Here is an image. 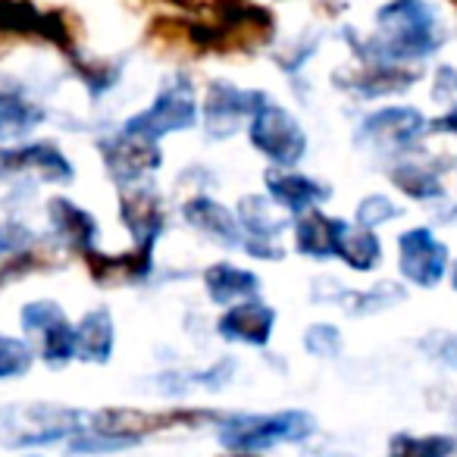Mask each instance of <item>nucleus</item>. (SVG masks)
<instances>
[{"label":"nucleus","mask_w":457,"mask_h":457,"mask_svg":"<svg viewBox=\"0 0 457 457\" xmlns=\"http://www.w3.org/2000/svg\"><path fill=\"white\" fill-rule=\"evenodd\" d=\"M270 97L263 91H245L232 82H213L204 97V126L210 138H228L245 120L257 113Z\"/></svg>","instance_id":"7"},{"label":"nucleus","mask_w":457,"mask_h":457,"mask_svg":"<svg viewBox=\"0 0 457 457\" xmlns=\"http://www.w3.org/2000/svg\"><path fill=\"white\" fill-rule=\"evenodd\" d=\"M185 220H188V226H195L197 232L210 236L213 242L226 245V248H236L238 245V220L228 213L226 207L210 201V197H195V201L185 204Z\"/></svg>","instance_id":"18"},{"label":"nucleus","mask_w":457,"mask_h":457,"mask_svg":"<svg viewBox=\"0 0 457 457\" xmlns=\"http://www.w3.org/2000/svg\"><path fill=\"white\" fill-rule=\"evenodd\" d=\"M454 288H457V267H454Z\"/></svg>","instance_id":"32"},{"label":"nucleus","mask_w":457,"mask_h":457,"mask_svg":"<svg viewBox=\"0 0 457 457\" xmlns=\"http://www.w3.org/2000/svg\"><path fill=\"white\" fill-rule=\"evenodd\" d=\"M197 122V97H195V85L188 79H176L170 82L147 110H141L138 116L126 122L120 132L126 135H138L147 141H160L170 132H185Z\"/></svg>","instance_id":"4"},{"label":"nucleus","mask_w":457,"mask_h":457,"mask_svg":"<svg viewBox=\"0 0 457 457\" xmlns=\"http://www.w3.org/2000/svg\"><path fill=\"white\" fill-rule=\"evenodd\" d=\"M113 317L107 311H91L82 323L76 326V342H79V354L88 363H107L113 354Z\"/></svg>","instance_id":"21"},{"label":"nucleus","mask_w":457,"mask_h":457,"mask_svg":"<svg viewBox=\"0 0 457 457\" xmlns=\"http://www.w3.org/2000/svg\"><path fill=\"white\" fill-rule=\"evenodd\" d=\"M45 120V110L29 101L22 91L0 85V138H22Z\"/></svg>","instance_id":"19"},{"label":"nucleus","mask_w":457,"mask_h":457,"mask_svg":"<svg viewBox=\"0 0 457 457\" xmlns=\"http://www.w3.org/2000/svg\"><path fill=\"white\" fill-rule=\"evenodd\" d=\"M276 326V311L261 301H245L236 304L232 311H226L216 323V332L228 342H242V345H267L273 336Z\"/></svg>","instance_id":"12"},{"label":"nucleus","mask_w":457,"mask_h":457,"mask_svg":"<svg viewBox=\"0 0 457 457\" xmlns=\"http://www.w3.org/2000/svg\"><path fill=\"white\" fill-rule=\"evenodd\" d=\"M392 179L401 191H407V195H413V197L438 195V182L423 170V166H401V170L392 172Z\"/></svg>","instance_id":"26"},{"label":"nucleus","mask_w":457,"mask_h":457,"mask_svg":"<svg viewBox=\"0 0 457 457\" xmlns=\"http://www.w3.org/2000/svg\"><path fill=\"white\" fill-rule=\"evenodd\" d=\"M304 345H307V351H311V354H317V357H332V354H338V345H342V338H338V329H336V326L317 323V326H311V329H307Z\"/></svg>","instance_id":"27"},{"label":"nucleus","mask_w":457,"mask_h":457,"mask_svg":"<svg viewBox=\"0 0 457 457\" xmlns=\"http://www.w3.org/2000/svg\"><path fill=\"white\" fill-rule=\"evenodd\" d=\"M445 41V22L432 0H388L376 10L373 35L354 41L361 63H420Z\"/></svg>","instance_id":"1"},{"label":"nucleus","mask_w":457,"mask_h":457,"mask_svg":"<svg viewBox=\"0 0 457 457\" xmlns=\"http://www.w3.org/2000/svg\"><path fill=\"white\" fill-rule=\"evenodd\" d=\"M248 135L251 145L261 154H267L276 166H295L307 151V135L301 129V122L279 104H263L251 116Z\"/></svg>","instance_id":"5"},{"label":"nucleus","mask_w":457,"mask_h":457,"mask_svg":"<svg viewBox=\"0 0 457 457\" xmlns=\"http://www.w3.org/2000/svg\"><path fill=\"white\" fill-rule=\"evenodd\" d=\"M342 228L345 220H332V216H323L317 210H307V213H301L298 226H295V245H298L301 254L326 261V257L338 254Z\"/></svg>","instance_id":"16"},{"label":"nucleus","mask_w":457,"mask_h":457,"mask_svg":"<svg viewBox=\"0 0 457 457\" xmlns=\"http://www.w3.org/2000/svg\"><path fill=\"white\" fill-rule=\"evenodd\" d=\"M238 220H242L245 232H248L254 242H267V238H276L282 228H286V220H282V216H273L267 197H245Z\"/></svg>","instance_id":"23"},{"label":"nucleus","mask_w":457,"mask_h":457,"mask_svg":"<svg viewBox=\"0 0 457 457\" xmlns=\"http://www.w3.org/2000/svg\"><path fill=\"white\" fill-rule=\"evenodd\" d=\"M120 216L126 222V228L138 238V245H154L157 236L163 232V210H160V197L154 188L138 185V188H129L122 195Z\"/></svg>","instance_id":"13"},{"label":"nucleus","mask_w":457,"mask_h":457,"mask_svg":"<svg viewBox=\"0 0 457 457\" xmlns=\"http://www.w3.org/2000/svg\"><path fill=\"white\" fill-rule=\"evenodd\" d=\"M420 79V70L411 63H363L348 76V88L363 97H386L407 91Z\"/></svg>","instance_id":"14"},{"label":"nucleus","mask_w":457,"mask_h":457,"mask_svg":"<svg viewBox=\"0 0 457 457\" xmlns=\"http://www.w3.org/2000/svg\"><path fill=\"white\" fill-rule=\"evenodd\" d=\"M426 120L420 110L413 107H386L376 110L373 116H367L361 126V141L379 147H404L423 132Z\"/></svg>","instance_id":"11"},{"label":"nucleus","mask_w":457,"mask_h":457,"mask_svg":"<svg viewBox=\"0 0 457 457\" xmlns=\"http://www.w3.org/2000/svg\"><path fill=\"white\" fill-rule=\"evenodd\" d=\"M0 261H4V228H0Z\"/></svg>","instance_id":"31"},{"label":"nucleus","mask_w":457,"mask_h":457,"mask_svg":"<svg viewBox=\"0 0 457 457\" xmlns=\"http://www.w3.org/2000/svg\"><path fill=\"white\" fill-rule=\"evenodd\" d=\"M398 213L395 210V204L392 201H386V197H367V201L357 207V220H361V226L363 228H373V226H379V222H386V220H392V216Z\"/></svg>","instance_id":"28"},{"label":"nucleus","mask_w":457,"mask_h":457,"mask_svg":"<svg viewBox=\"0 0 457 457\" xmlns=\"http://www.w3.org/2000/svg\"><path fill=\"white\" fill-rule=\"evenodd\" d=\"M47 216H51V226L72 251L79 254H91L95 251V238H97V222L88 210H82L79 204L66 201V197H54L47 204Z\"/></svg>","instance_id":"15"},{"label":"nucleus","mask_w":457,"mask_h":457,"mask_svg":"<svg viewBox=\"0 0 457 457\" xmlns=\"http://www.w3.org/2000/svg\"><path fill=\"white\" fill-rule=\"evenodd\" d=\"M101 151H104V160H107L110 176H113L116 182H132V179L145 176V172L160 166L157 141L138 138V135L120 132L116 138L104 141Z\"/></svg>","instance_id":"9"},{"label":"nucleus","mask_w":457,"mask_h":457,"mask_svg":"<svg viewBox=\"0 0 457 457\" xmlns=\"http://www.w3.org/2000/svg\"><path fill=\"white\" fill-rule=\"evenodd\" d=\"M401 251V273L420 288H432L445 276L448 267V251L426 228H411L398 238Z\"/></svg>","instance_id":"8"},{"label":"nucleus","mask_w":457,"mask_h":457,"mask_svg":"<svg viewBox=\"0 0 457 457\" xmlns=\"http://www.w3.org/2000/svg\"><path fill=\"white\" fill-rule=\"evenodd\" d=\"M20 323L22 329L38 338L41 357L51 367H63V363H70L79 354L76 329H72L66 313L54 301H32V304H26L20 313Z\"/></svg>","instance_id":"6"},{"label":"nucleus","mask_w":457,"mask_h":457,"mask_svg":"<svg viewBox=\"0 0 457 457\" xmlns=\"http://www.w3.org/2000/svg\"><path fill=\"white\" fill-rule=\"evenodd\" d=\"M432 101L448 104L451 110L457 107V70H451V66H438L436 82H432Z\"/></svg>","instance_id":"29"},{"label":"nucleus","mask_w":457,"mask_h":457,"mask_svg":"<svg viewBox=\"0 0 457 457\" xmlns=\"http://www.w3.org/2000/svg\"><path fill=\"white\" fill-rule=\"evenodd\" d=\"M267 188L273 195V201H279L282 207H288L298 216L329 197L326 185L313 182L307 176H298V172H267Z\"/></svg>","instance_id":"17"},{"label":"nucleus","mask_w":457,"mask_h":457,"mask_svg":"<svg viewBox=\"0 0 457 457\" xmlns=\"http://www.w3.org/2000/svg\"><path fill=\"white\" fill-rule=\"evenodd\" d=\"M432 132H448V135H457V107L448 110L445 116H438L436 122H432Z\"/></svg>","instance_id":"30"},{"label":"nucleus","mask_w":457,"mask_h":457,"mask_svg":"<svg viewBox=\"0 0 457 457\" xmlns=\"http://www.w3.org/2000/svg\"><path fill=\"white\" fill-rule=\"evenodd\" d=\"M38 172L47 182H70L72 179V163L47 141H35V145L22 147H7L0 151V176L7 172Z\"/></svg>","instance_id":"10"},{"label":"nucleus","mask_w":457,"mask_h":457,"mask_svg":"<svg viewBox=\"0 0 457 457\" xmlns=\"http://www.w3.org/2000/svg\"><path fill=\"white\" fill-rule=\"evenodd\" d=\"M317 420L307 411H279V413H232L220 420V445L228 451H267L286 442H304L313 436Z\"/></svg>","instance_id":"2"},{"label":"nucleus","mask_w":457,"mask_h":457,"mask_svg":"<svg viewBox=\"0 0 457 457\" xmlns=\"http://www.w3.org/2000/svg\"><path fill=\"white\" fill-rule=\"evenodd\" d=\"M29 367H32V348L22 338L0 336V379L26 376Z\"/></svg>","instance_id":"25"},{"label":"nucleus","mask_w":457,"mask_h":457,"mask_svg":"<svg viewBox=\"0 0 457 457\" xmlns=\"http://www.w3.org/2000/svg\"><path fill=\"white\" fill-rule=\"evenodd\" d=\"M204 286H207L210 301L216 304H228L236 298H251L261 292V279L248 270H238L232 263H216L204 273Z\"/></svg>","instance_id":"20"},{"label":"nucleus","mask_w":457,"mask_h":457,"mask_svg":"<svg viewBox=\"0 0 457 457\" xmlns=\"http://www.w3.org/2000/svg\"><path fill=\"white\" fill-rule=\"evenodd\" d=\"M351 270H376L379 267V257H382V248H379V238L370 232V228H354L345 222L342 236H338V254Z\"/></svg>","instance_id":"22"},{"label":"nucleus","mask_w":457,"mask_h":457,"mask_svg":"<svg viewBox=\"0 0 457 457\" xmlns=\"http://www.w3.org/2000/svg\"><path fill=\"white\" fill-rule=\"evenodd\" d=\"M85 426V413L45 401L0 407V445L4 448H38L76 436Z\"/></svg>","instance_id":"3"},{"label":"nucleus","mask_w":457,"mask_h":457,"mask_svg":"<svg viewBox=\"0 0 457 457\" xmlns=\"http://www.w3.org/2000/svg\"><path fill=\"white\" fill-rule=\"evenodd\" d=\"M454 438L448 436H395L388 457H448Z\"/></svg>","instance_id":"24"}]
</instances>
